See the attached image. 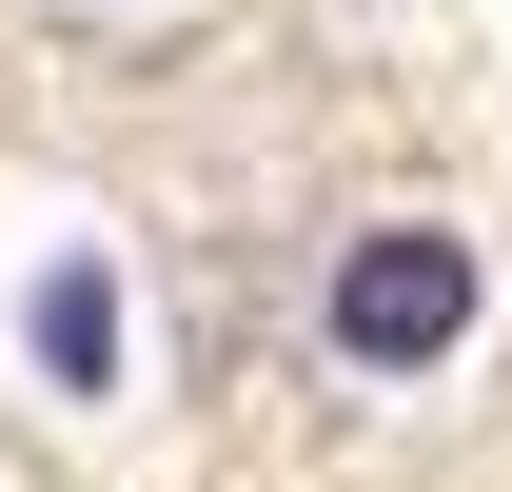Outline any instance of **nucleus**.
Segmentation results:
<instances>
[{"instance_id":"1","label":"nucleus","mask_w":512,"mask_h":492,"mask_svg":"<svg viewBox=\"0 0 512 492\" xmlns=\"http://www.w3.org/2000/svg\"><path fill=\"white\" fill-rule=\"evenodd\" d=\"M473 296H493V276H473V237L375 217V237L335 256V355H355V374H434L453 335H473Z\"/></svg>"},{"instance_id":"2","label":"nucleus","mask_w":512,"mask_h":492,"mask_svg":"<svg viewBox=\"0 0 512 492\" xmlns=\"http://www.w3.org/2000/svg\"><path fill=\"white\" fill-rule=\"evenodd\" d=\"M20 335H40L60 394H119V276H99V256H60V276L20 296Z\"/></svg>"}]
</instances>
